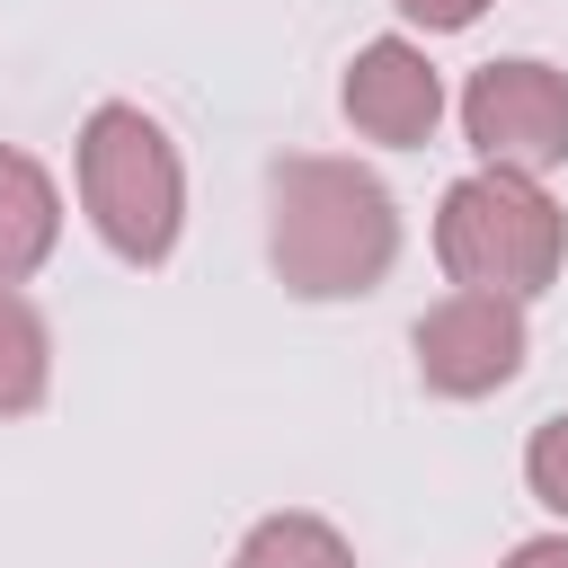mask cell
Listing matches in <instances>:
<instances>
[{
	"label": "cell",
	"mask_w": 568,
	"mask_h": 568,
	"mask_svg": "<svg viewBox=\"0 0 568 568\" xmlns=\"http://www.w3.org/2000/svg\"><path fill=\"white\" fill-rule=\"evenodd\" d=\"M266 257L284 275V293L302 302H355L390 275L399 257V213L390 186L355 160H320L293 151L266 178Z\"/></svg>",
	"instance_id": "obj_1"
},
{
	"label": "cell",
	"mask_w": 568,
	"mask_h": 568,
	"mask_svg": "<svg viewBox=\"0 0 568 568\" xmlns=\"http://www.w3.org/2000/svg\"><path fill=\"white\" fill-rule=\"evenodd\" d=\"M435 257L462 293H506V302H532L559 257H568V213L541 195V178H515V169H479L462 186H444V213H435Z\"/></svg>",
	"instance_id": "obj_2"
},
{
	"label": "cell",
	"mask_w": 568,
	"mask_h": 568,
	"mask_svg": "<svg viewBox=\"0 0 568 568\" xmlns=\"http://www.w3.org/2000/svg\"><path fill=\"white\" fill-rule=\"evenodd\" d=\"M80 204L98 222V240L124 257V266H160L178 248V222H186V169H178V142L142 115V106H98L80 124Z\"/></svg>",
	"instance_id": "obj_3"
},
{
	"label": "cell",
	"mask_w": 568,
	"mask_h": 568,
	"mask_svg": "<svg viewBox=\"0 0 568 568\" xmlns=\"http://www.w3.org/2000/svg\"><path fill=\"white\" fill-rule=\"evenodd\" d=\"M462 133L488 169L541 178L568 160V71L515 53V62H479L462 89Z\"/></svg>",
	"instance_id": "obj_4"
},
{
	"label": "cell",
	"mask_w": 568,
	"mask_h": 568,
	"mask_svg": "<svg viewBox=\"0 0 568 568\" xmlns=\"http://www.w3.org/2000/svg\"><path fill=\"white\" fill-rule=\"evenodd\" d=\"M408 346H417V382L435 399H488L524 373L532 328H524V302H506V293H444Z\"/></svg>",
	"instance_id": "obj_5"
},
{
	"label": "cell",
	"mask_w": 568,
	"mask_h": 568,
	"mask_svg": "<svg viewBox=\"0 0 568 568\" xmlns=\"http://www.w3.org/2000/svg\"><path fill=\"white\" fill-rule=\"evenodd\" d=\"M337 98H346V124L364 142H390V151H417L435 133V115H444V80H435V62L408 36H373L346 62V89Z\"/></svg>",
	"instance_id": "obj_6"
},
{
	"label": "cell",
	"mask_w": 568,
	"mask_h": 568,
	"mask_svg": "<svg viewBox=\"0 0 568 568\" xmlns=\"http://www.w3.org/2000/svg\"><path fill=\"white\" fill-rule=\"evenodd\" d=\"M62 240V195L44 178V160L0 142V284H27Z\"/></svg>",
	"instance_id": "obj_7"
},
{
	"label": "cell",
	"mask_w": 568,
	"mask_h": 568,
	"mask_svg": "<svg viewBox=\"0 0 568 568\" xmlns=\"http://www.w3.org/2000/svg\"><path fill=\"white\" fill-rule=\"evenodd\" d=\"M44 382H53V337H44V311L0 284V417H27L44 408Z\"/></svg>",
	"instance_id": "obj_8"
},
{
	"label": "cell",
	"mask_w": 568,
	"mask_h": 568,
	"mask_svg": "<svg viewBox=\"0 0 568 568\" xmlns=\"http://www.w3.org/2000/svg\"><path fill=\"white\" fill-rule=\"evenodd\" d=\"M231 568H355V550H346V532L328 515H266L240 541Z\"/></svg>",
	"instance_id": "obj_9"
},
{
	"label": "cell",
	"mask_w": 568,
	"mask_h": 568,
	"mask_svg": "<svg viewBox=\"0 0 568 568\" xmlns=\"http://www.w3.org/2000/svg\"><path fill=\"white\" fill-rule=\"evenodd\" d=\"M524 479L550 515H568V417H541L532 444H524Z\"/></svg>",
	"instance_id": "obj_10"
},
{
	"label": "cell",
	"mask_w": 568,
	"mask_h": 568,
	"mask_svg": "<svg viewBox=\"0 0 568 568\" xmlns=\"http://www.w3.org/2000/svg\"><path fill=\"white\" fill-rule=\"evenodd\" d=\"M390 9H399V18H417L426 36H462V27H470L488 0H390Z\"/></svg>",
	"instance_id": "obj_11"
},
{
	"label": "cell",
	"mask_w": 568,
	"mask_h": 568,
	"mask_svg": "<svg viewBox=\"0 0 568 568\" xmlns=\"http://www.w3.org/2000/svg\"><path fill=\"white\" fill-rule=\"evenodd\" d=\"M506 568H568V532H541V541H515Z\"/></svg>",
	"instance_id": "obj_12"
}]
</instances>
